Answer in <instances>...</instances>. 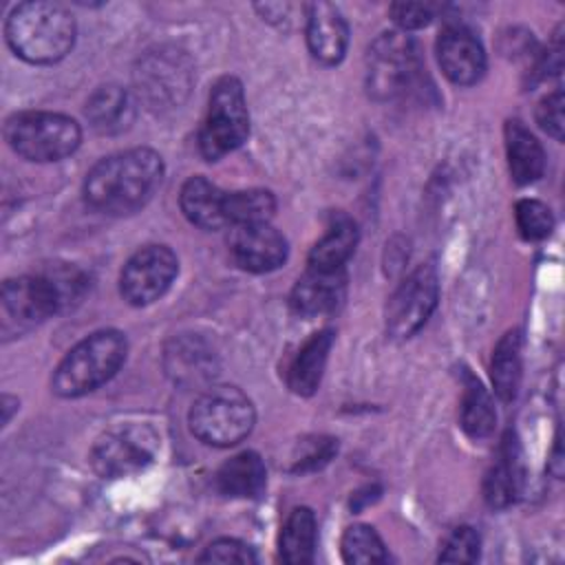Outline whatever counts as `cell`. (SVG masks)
Segmentation results:
<instances>
[{
  "mask_svg": "<svg viewBox=\"0 0 565 565\" xmlns=\"http://www.w3.org/2000/svg\"><path fill=\"white\" fill-rule=\"evenodd\" d=\"M333 344V331L324 329L309 335L302 347L296 351L287 366V386L296 395H313L320 386L327 358Z\"/></svg>",
  "mask_w": 565,
  "mask_h": 565,
  "instance_id": "18",
  "label": "cell"
},
{
  "mask_svg": "<svg viewBox=\"0 0 565 565\" xmlns=\"http://www.w3.org/2000/svg\"><path fill=\"white\" fill-rule=\"evenodd\" d=\"M494 422H497V413H494L492 397L488 395V391L477 377L468 375L463 397H461V428L466 430V435L481 439L492 433Z\"/></svg>",
  "mask_w": 565,
  "mask_h": 565,
  "instance_id": "26",
  "label": "cell"
},
{
  "mask_svg": "<svg viewBox=\"0 0 565 565\" xmlns=\"http://www.w3.org/2000/svg\"><path fill=\"white\" fill-rule=\"evenodd\" d=\"M307 44L311 55L327 66H333L344 57L349 26L338 7L329 2H313L307 7Z\"/></svg>",
  "mask_w": 565,
  "mask_h": 565,
  "instance_id": "15",
  "label": "cell"
},
{
  "mask_svg": "<svg viewBox=\"0 0 565 565\" xmlns=\"http://www.w3.org/2000/svg\"><path fill=\"white\" fill-rule=\"evenodd\" d=\"M388 11L393 22L404 31L422 29L433 20V4H424V2H395L391 4Z\"/></svg>",
  "mask_w": 565,
  "mask_h": 565,
  "instance_id": "34",
  "label": "cell"
},
{
  "mask_svg": "<svg viewBox=\"0 0 565 565\" xmlns=\"http://www.w3.org/2000/svg\"><path fill=\"white\" fill-rule=\"evenodd\" d=\"M154 457V437L143 428H119L99 437L90 450V463L104 479L130 477Z\"/></svg>",
  "mask_w": 565,
  "mask_h": 565,
  "instance_id": "10",
  "label": "cell"
},
{
  "mask_svg": "<svg viewBox=\"0 0 565 565\" xmlns=\"http://www.w3.org/2000/svg\"><path fill=\"white\" fill-rule=\"evenodd\" d=\"M203 563H254L256 556L249 545L236 541V539H218L205 547V552L199 556Z\"/></svg>",
  "mask_w": 565,
  "mask_h": 565,
  "instance_id": "32",
  "label": "cell"
},
{
  "mask_svg": "<svg viewBox=\"0 0 565 565\" xmlns=\"http://www.w3.org/2000/svg\"><path fill=\"white\" fill-rule=\"evenodd\" d=\"M338 450L335 439L331 437H313V439H305L300 441V455L296 457V472H305V470H316L320 466H324L333 452Z\"/></svg>",
  "mask_w": 565,
  "mask_h": 565,
  "instance_id": "31",
  "label": "cell"
},
{
  "mask_svg": "<svg viewBox=\"0 0 565 565\" xmlns=\"http://www.w3.org/2000/svg\"><path fill=\"white\" fill-rule=\"evenodd\" d=\"M479 547H481L479 534L472 527L461 525V527H455L452 534L441 545L439 561L441 563H475L479 558Z\"/></svg>",
  "mask_w": 565,
  "mask_h": 565,
  "instance_id": "30",
  "label": "cell"
},
{
  "mask_svg": "<svg viewBox=\"0 0 565 565\" xmlns=\"http://www.w3.org/2000/svg\"><path fill=\"white\" fill-rule=\"evenodd\" d=\"M437 60L444 75L459 86H470L486 73V53L466 26H446L437 40Z\"/></svg>",
  "mask_w": 565,
  "mask_h": 565,
  "instance_id": "13",
  "label": "cell"
},
{
  "mask_svg": "<svg viewBox=\"0 0 565 565\" xmlns=\"http://www.w3.org/2000/svg\"><path fill=\"white\" fill-rule=\"evenodd\" d=\"M254 404L236 386H210L190 408V430L210 446L227 448L245 439L254 428Z\"/></svg>",
  "mask_w": 565,
  "mask_h": 565,
  "instance_id": "4",
  "label": "cell"
},
{
  "mask_svg": "<svg viewBox=\"0 0 565 565\" xmlns=\"http://www.w3.org/2000/svg\"><path fill=\"white\" fill-rule=\"evenodd\" d=\"M490 375L494 393L510 402L519 393L521 384V335L519 331H508L494 347L492 362H490Z\"/></svg>",
  "mask_w": 565,
  "mask_h": 565,
  "instance_id": "25",
  "label": "cell"
},
{
  "mask_svg": "<svg viewBox=\"0 0 565 565\" xmlns=\"http://www.w3.org/2000/svg\"><path fill=\"white\" fill-rule=\"evenodd\" d=\"M358 245V225L347 214H335L327 234L311 247L309 267L313 269H344Z\"/></svg>",
  "mask_w": 565,
  "mask_h": 565,
  "instance_id": "23",
  "label": "cell"
},
{
  "mask_svg": "<svg viewBox=\"0 0 565 565\" xmlns=\"http://www.w3.org/2000/svg\"><path fill=\"white\" fill-rule=\"evenodd\" d=\"M4 139L13 152L29 161H60L77 150L82 130L75 119L62 113L24 110L7 119Z\"/></svg>",
  "mask_w": 565,
  "mask_h": 565,
  "instance_id": "5",
  "label": "cell"
},
{
  "mask_svg": "<svg viewBox=\"0 0 565 565\" xmlns=\"http://www.w3.org/2000/svg\"><path fill=\"white\" fill-rule=\"evenodd\" d=\"M62 309V298L46 271L20 276L2 285V311L22 329L40 324Z\"/></svg>",
  "mask_w": 565,
  "mask_h": 565,
  "instance_id": "11",
  "label": "cell"
},
{
  "mask_svg": "<svg viewBox=\"0 0 565 565\" xmlns=\"http://www.w3.org/2000/svg\"><path fill=\"white\" fill-rule=\"evenodd\" d=\"M185 218L203 230H221L227 225L225 192H221L205 177H190L179 194Z\"/></svg>",
  "mask_w": 565,
  "mask_h": 565,
  "instance_id": "19",
  "label": "cell"
},
{
  "mask_svg": "<svg viewBox=\"0 0 565 565\" xmlns=\"http://www.w3.org/2000/svg\"><path fill=\"white\" fill-rule=\"evenodd\" d=\"M4 35L18 57L31 64H53L73 49L75 20L57 2L31 0L9 13Z\"/></svg>",
  "mask_w": 565,
  "mask_h": 565,
  "instance_id": "2",
  "label": "cell"
},
{
  "mask_svg": "<svg viewBox=\"0 0 565 565\" xmlns=\"http://www.w3.org/2000/svg\"><path fill=\"white\" fill-rule=\"evenodd\" d=\"M419 71L417 49L402 33H382L369 49V90L375 97L404 93Z\"/></svg>",
  "mask_w": 565,
  "mask_h": 565,
  "instance_id": "8",
  "label": "cell"
},
{
  "mask_svg": "<svg viewBox=\"0 0 565 565\" xmlns=\"http://www.w3.org/2000/svg\"><path fill=\"white\" fill-rule=\"evenodd\" d=\"M137 82L152 104H174L188 90V71L177 55L157 53L146 57L137 71Z\"/></svg>",
  "mask_w": 565,
  "mask_h": 565,
  "instance_id": "17",
  "label": "cell"
},
{
  "mask_svg": "<svg viewBox=\"0 0 565 565\" xmlns=\"http://www.w3.org/2000/svg\"><path fill=\"white\" fill-rule=\"evenodd\" d=\"M179 271L177 256L166 245H146L135 252L121 269L119 291L135 307L159 300Z\"/></svg>",
  "mask_w": 565,
  "mask_h": 565,
  "instance_id": "9",
  "label": "cell"
},
{
  "mask_svg": "<svg viewBox=\"0 0 565 565\" xmlns=\"http://www.w3.org/2000/svg\"><path fill=\"white\" fill-rule=\"evenodd\" d=\"M249 135V113L236 77H221L210 93L207 113L199 132V148L207 161L236 150Z\"/></svg>",
  "mask_w": 565,
  "mask_h": 565,
  "instance_id": "6",
  "label": "cell"
},
{
  "mask_svg": "<svg viewBox=\"0 0 565 565\" xmlns=\"http://www.w3.org/2000/svg\"><path fill=\"white\" fill-rule=\"evenodd\" d=\"M86 117L102 135H115L130 126L135 119V102L130 93L117 84L97 88L86 102Z\"/></svg>",
  "mask_w": 565,
  "mask_h": 565,
  "instance_id": "21",
  "label": "cell"
},
{
  "mask_svg": "<svg viewBox=\"0 0 565 565\" xmlns=\"http://www.w3.org/2000/svg\"><path fill=\"white\" fill-rule=\"evenodd\" d=\"M563 90H554L547 97L541 99L539 108H536V121L539 126L552 135L554 139H563V130H565V119H563Z\"/></svg>",
  "mask_w": 565,
  "mask_h": 565,
  "instance_id": "33",
  "label": "cell"
},
{
  "mask_svg": "<svg viewBox=\"0 0 565 565\" xmlns=\"http://www.w3.org/2000/svg\"><path fill=\"white\" fill-rule=\"evenodd\" d=\"M276 210V199L269 190L225 192V216L232 225L269 223Z\"/></svg>",
  "mask_w": 565,
  "mask_h": 565,
  "instance_id": "27",
  "label": "cell"
},
{
  "mask_svg": "<svg viewBox=\"0 0 565 565\" xmlns=\"http://www.w3.org/2000/svg\"><path fill=\"white\" fill-rule=\"evenodd\" d=\"M439 282L433 265L413 269L393 291L386 305V331L391 338L404 340L417 333L437 307Z\"/></svg>",
  "mask_w": 565,
  "mask_h": 565,
  "instance_id": "7",
  "label": "cell"
},
{
  "mask_svg": "<svg viewBox=\"0 0 565 565\" xmlns=\"http://www.w3.org/2000/svg\"><path fill=\"white\" fill-rule=\"evenodd\" d=\"M505 152L514 183H534L545 170V152L536 137L519 121H505Z\"/></svg>",
  "mask_w": 565,
  "mask_h": 565,
  "instance_id": "20",
  "label": "cell"
},
{
  "mask_svg": "<svg viewBox=\"0 0 565 565\" xmlns=\"http://www.w3.org/2000/svg\"><path fill=\"white\" fill-rule=\"evenodd\" d=\"M347 294V274L344 269H313L296 280L291 289V309L302 318H316L333 313Z\"/></svg>",
  "mask_w": 565,
  "mask_h": 565,
  "instance_id": "14",
  "label": "cell"
},
{
  "mask_svg": "<svg viewBox=\"0 0 565 565\" xmlns=\"http://www.w3.org/2000/svg\"><path fill=\"white\" fill-rule=\"evenodd\" d=\"M230 252L238 267L263 274L285 263L287 241L269 223L234 225L230 236Z\"/></svg>",
  "mask_w": 565,
  "mask_h": 565,
  "instance_id": "12",
  "label": "cell"
},
{
  "mask_svg": "<svg viewBox=\"0 0 565 565\" xmlns=\"http://www.w3.org/2000/svg\"><path fill=\"white\" fill-rule=\"evenodd\" d=\"M161 179V157L150 148H130L90 168L84 181V199L97 212L130 214L148 203Z\"/></svg>",
  "mask_w": 565,
  "mask_h": 565,
  "instance_id": "1",
  "label": "cell"
},
{
  "mask_svg": "<svg viewBox=\"0 0 565 565\" xmlns=\"http://www.w3.org/2000/svg\"><path fill=\"white\" fill-rule=\"evenodd\" d=\"M514 216H516V227H519L521 236L527 241H541V238L550 236V232L554 227L550 207L536 199L519 201L514 207Z\"/></svg>",
  "mask_w": 565,
  "mask_h": 565,
  "instance_id": "29",
  "label": "cell"
},
{
  "mask_svg": "<svg viewBox=\"0 0 565 565\" xmlns=\"http://www.w3.org/2000/svg\"><path fill=\"white\" fill-rule=\"evenodd\" d=\"M342 558L353 565H373V563H384L386 547L380 539V534L371 525H351L342 534Z\"/></svg>",
  "mask_w": 565,
  "mask_h": 565,
  "instance_id": "28",
  "label": "cell"
},
{
  "mask_svg": "<svg viewBox=\"0 0 565 565\" xmlns=\"http://www.w3.org/2000/svg\"><path fill=\"white\" fill-rule=\"evenodd\" d=\"M267 470L260 457L252 450L234 455L216 472V488L230 499H252L265 488Z\"/></svg>",
  "mask_w": 565,
  "mask_h": 565,
  "instance_id": "22",
  "label": "cell"
},
{
  "mask_svg": "<svg viewBox=\"0 0 565 565\" xmlns=\"http://www.w3.org/2000/svg\"><path fill=\"white\" fill-rule=\"evenodd\" d=\"M128 353L121 331L104 329L77 342L57 364L53 373V391L62 397H79L108 382Z\"/></svg>",
  "mask_w": 565,
  "mask_h": 565,
  "instance_id": "3",
  "label": "cell"
},
{
  "mask_svg": "<svg viewBox=\"0 0 565 565\" xmlns=\"http://www.w3.org/2000/svg\"><path fill=\"white\" fill-rule=\"evenodd\" d=\"M523 486L521 448L512 435H505L497 461L490 466L483 479V497L490 508H508L516 501Z\"/></svg>",
  "mask_w": 565,
  "mask_h": 565,
  "instance_id": "16",
  "label": "cell"
},
{
  "mask_svg": "<svg viewBox=\"0 0 565 565\" xmlns=\"http://www.w3.org/2000/svg\"><path fill=\"white\" fill-rule=\"evenodd\" d=\"M316 539H318V525H316L313 512L309 508L291 510L278 539L280 558L289 565L311 563L316 552Z\"/></svg>",
  "mask_w": 565,
  "mask_h": 565,
  "instance_id": "24",
  "label": "cell"
}]
</instances>
